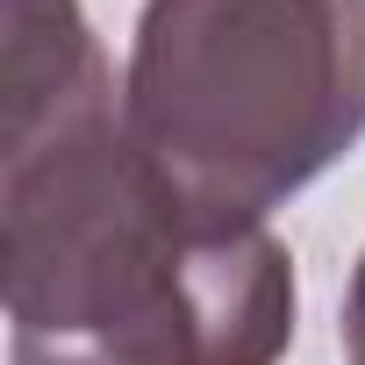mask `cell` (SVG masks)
Returning a JSON list of instances; mask_svg holds the SVG:
<instances>
[{
    "label": "cell",
    "mask_w": 365,
    "mask_h": 365,
    "mask_svg": "<svg viewBox=\"0 0 365 365\" xmlns=\"http://www.w3.org/2000/svg\"><path fill=\"white\" fill-rule=\"evenodd\" d=\"M8 365H279L294 258L201 222L136 150L79 0H8Z\"/></svg>",
    "instance_id": "cell-1"
},
{
    "label": "cell",
    "mask_w": 365,
    "mask_h": 365,
    "mask_svg": "<svg viewBox=\"0 0 365 365\" xmlns=\"http://www.w3.org/2000/svg\"><path fill=\"white\" fill-rule=\"evenodd\" d=\"M122 122L201 222L258 230L365 136V0H143Z\"/></svg>",
    "instance_id": "cell-2"
},
{
    "label": "cell",
    "mask_w": 365,
    "mask_h": 365,
    "mask_svg": "<svg viewBox=\"0 0 365 365\" xmlns=\"http://www.w3.org/2000/svg\"><path fill=\"white\" fill-rule=\"evenodd\" d=\"M344 358L365 365V258L351 272V294H344Z\"/></svg>",
    "instance_id": "cell-3"
}]
</instances>
